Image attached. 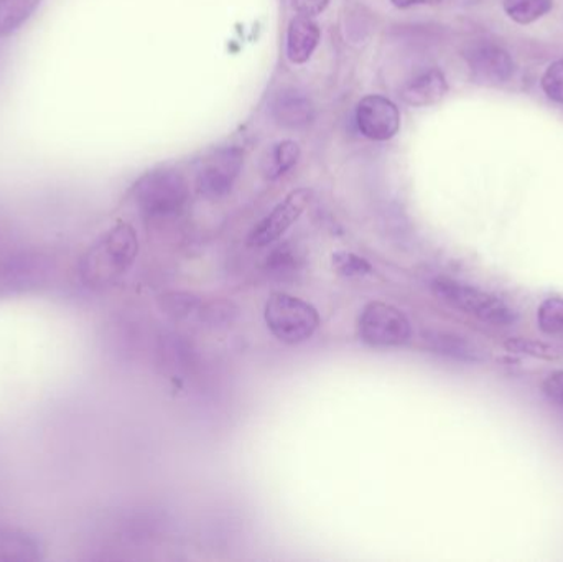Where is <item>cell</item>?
<instances>
[{"label":"cell","mask_w":563,"mask_h":562,"mask_svg":"<svg viewBox=\"0 0 563 562\" xmlns=\"http://www.w3.org/2000/svg\"><path fill=\"white\" fill-rule=\"evenodd\" d=\"M137 254L134 228L128 223L115 224L86 251L79 263V276L89 289H108L129 273Z\"/></svg>","instance_id":"1"},{"label":"cell","mask_w":563,"mask_h":562,"mask_svg":"<svg viewBox=\"0 0 563 562\" xmlns=\"http://www.w3.org/2000/svg\"><path fill=\"white\" fill-rule=\"evenodd\" d=\"M432 290L440 300L453 309L462 310L482 322L508 327L518 320V313L508 302L462 280L437 277L433 279Z\"/></svg>","instance_id":"2"},{"label":"cell","mask_w":563,"mask_h":562,"mask_svg":"<svg viewBox=\"0 0 563 562\" xmlns=\"http://www.w3.org/2000/svg\"><path fill=\"white\" fill-rule=\"evenodd\" d=\"M187 180L174 168H157L139 178L132 197L142 213L147 217H168L177 213L187 203Z\"/></svg>","instance_id":"3"},{"label":"cell","mask_w":563,"mask_h":562,"mask_svg":"<svg viewBox=\"0 0 563 562\" xmlns=\"http://www.w3.org/2000/svg\"><path fill=\"white\" fill-rule=\"evenodd\" d=\"M264 317L273 335L287 345L307 342L320 326V316L311 304L284 293L271 294Z\"/></svg>","instance_id":"4"},{"label":"cell","mask_w":563,"mask_h":562,"mask_svg":"<svg viewBox=\"0 0 563 562\" xmlns=\"http://www.w3.org/2000/svg\"><path fill=\"white\" fill-rule=\"evenodd\" d=\"M56 264L40 251H20L0 260V293L16 294L46 287L55 274Z\"/></svg>","instance_id":"5"},{"label":"cell","mask_w":563,"mask_h":562,"mask_svg":"<svg viewBox=\"0 0 563 562\" xmlns=\"http://www.w3.org/2000/svg\"><path fill=\"white\" fill-rule=\"evenodd\" d=\"M360 337L367 345L399 346L409 342L412 326L397 307L371 302L360 317Z\"/></svg>","instance_id":"6"},{"label":"cell","mask_w":563,"mask_h":562,"mask_svg":"<svg viewBox=\"0 0 563 562\" xmlns=\"http://www.w3.org/2000/svg\"><path fill=\"white\" fill-rule=\"evenodd\" d=\"M243 158V152L236 147L221 148L211 155L198 174V191L210 200L227 197L240 177Z\"/></svg>","instance_id":"7"},{"label":"cell","mask_w":563,"mask_h":562,"mask_svg":"<svg viewBox=\"0 0 563 562\" xmlns=\"http://www.w3.org/2000/svg\"><path fill=\"white\" fill-rule=\"evenodd\" d=\"M473 79L479 85L498 86L515 75V59L503 46L492 42H476L465 52Z\"/></svg>","instance_id":"8"},{"label":"cell","mask_w":563,"mask_h":562,"mask_svg":"<svg viewBox=\"0 0 563 562\" xmlns=\"http://www.w3.org/2000/svg\"><path fill=\"white\" fill-rule=\"evenodd\" d=\"M311 190L308 188H298V190L291 191L282 203L274 208L273 213L267 214L250 236V244L254 247L269 246V244L276 243L282 234L301 217L308 205H310Z\"/></svg>","instance_id":"9"},{"label":"cell","mask_w":563,"mask_h":562,"mask_svg":"<svg viewBox=\"0 0 563 562\" xmlns=\"http://www.w3.org/2000/svg\"><path fill=\"white\" fill-rule=\"evenodd\" d=\"M356 121L366 137L389 141L400 128L399 109L384 96H366L357 104Z\"/></svg>","instance_id":"10"},{"label":"cell","mask_w":563,"mask_h":562,"mask_svg":"<svg viewBox=\"0 0 563 562\" xmlns=\"http://www.w3.org/2000/svg\"><path fill=\"white\" fill-rule=\"evenodd\" d=\"M43 560V547L35 535L19 528L0 527V562Z\"/></svg>","instance_id":"11"},{"label":"cell","mask_w":563,"mask_h":562,"mask_svg":"<svg viewBox=\"0 0 563 562\" xmlns=\"http://www.w3.org/2000/svg\"><path fill=\"white\" fill-rule=\"evenodd\" d=\"M320 42V29L307 15H298L291 20L287 33V55L291 63L308 62Z\"/></svg>","instance_id":"12"},{"label":"cell","mask_w":563,"mask_h":562,"mask_svg":"<svg viewBox=\"0 0 563 562\" xmlns=\"http://www.w3.org/2000/svg\"><path fill=\"white\" fill-rule=\"evenodd\" d=\"M273 114L276 121L285 128H303L313 121L314 108L307 96L288 89L274 99Z\"/></svg>","instance_id":"13"},{"label":"cell","mask_w":563,"mask_h":562,"mask_svg":"<svg viewBox=\"0 0 563 562\" xmlns=\"http://www.w3.org/2000/svg\"><path fill=\"white\" fill-rule=\"evenodd\" d=\"M449 91L445 76L440 69H429V71L420 73L412 79L409 85L404 88L402 98L407 104L422 106L435 104Z\"/></svg>","instance_id":"14"},{"label":"cell","mask_w":563,"mask_h":562,"mask_svg":"<svg viewBox=\"0 0 563 562\" xmlns=\"http://www.w3.org/2000/svg\"><path fill=\"white\" fill-rule=\"evenodd\" d=\"M426 342L430 349L440 355L449 356L462 362H482L483 353L475 343L466 340L465 337L455 335L450 332L426 333Z\"/></svg>","instance_id":"15"},{"label":"cell","mask_w":563,"mask_h":562,"mask_svg":"<svg viewBox=\"0 0 563 562\" xmlns=\"http://www.w3.org/2000/svg\"><path fill=\"white\" fill-rule=\"evenodd\" d=\"M298 158H300V147H298L297 142H279L271 148L269 154L264 158L263 174L269 180H276V178L287 174L290 168H294Z\"/></svg>","instance_id":"16"},{"label":"cell","mask_w":563,"mask_h":562,"mask_svg":"<svg viewBox=\"0 0 563 562\" xmlns=\"http://www.w3.org/2000/svg\"><path fill=\"white\" fill-rule=\"evenodd\" d=\"M38 3L40 0H0V36L15 32Z\"/></svg>","instance_id":"17"},{"label":"cell","mask_w":563,"mask_h":562,"mask_svg":"<svg viewBox=\"0 0 563 562\" xmlns=\"http://www.w3.org/2000/svg\"><path fill=\"white\" fill-rule=\"evenodd\" d=\"M554 0H505V10L515 22L532 23L551 12Z\"/></svg>","instance_id":"18"},{"label":"cell","mask_w":563,"mask_h":562,"mask_svg":"<svg viewBox=\"0 0 563 562\" xmlns=\"http://www.w3.org/2000/svg\"><path fill=\"white\" fill-rule=\"evenodd\" d=\"M538 322L545 335L563 339V299L544 300L539 307Z\"/></svg>","instance_id":"19"},{"label":"cell","mask_w":563,"mask_h":562,"mask_svg":"<svg viewBox=\"0 0 563 562\" xmlns=\"http://www.w3.org/2000/svg\"><path fill=\"white\" fill-rule=\"evenodd\" d=\"M506 349L511 353H521V355L536 356V359L555 360L562 356L561 350L545 345V343L534 342V340L511 339L506 343Z\"/></svg>","instance_id":"20"},{"label":"cell","mask_w":563,"mask_h":562,"mask_svg":"<svg viewBox=\"0 0 563 562\" xmlns=\"http://www.w3.org/2000/svg\"><path fill=\"white\" fill-rule=\"evenodd\" d=\"M333 264L338 273L347 277L366 276L373 273V267L363 257L353 253H336L333 256Z\"/></svg>","instance_id":"21"},{"label":"cell","mask_w":563,"mask_h":562,"mask_svg":"<svg viewBox=\"0 0 563 562\" xmlns=\"http://www.w3.org/2000/svg\"><path fill=\"white\" fill-rule=\"evenodd\" d=\"M542 89L552 101L563 104V59L552 63L542 76Z\"/></svg>","instance_id":"22"},{"label":"cell","mask_w":563,"mask_h":562,"mask_svg":"<svg viewBox=\"0 0 563 562\" xmlns=\"http://www.w3.org/2000/svg\"><path fill=\"white\" fill-rule=\"evenodd\" d=\"M544 395L555 405L563 406V372H555L544 382Z\"/></svg>","instance_id":"23"},{"label":"cell","mask_w":563,"mask_h":562,"mask_svg":"<svg viewBox=\"0 0 563 562\" xmlns=\"http://www.w3.org/2000/svg\"><path fill=\"white\" fill-rule=\"evenodd\" d=\"M330 0H291V5L300 15L313 16L327 9Z\"/></svg>","instance_id":"24"},{"label":"cell","mask_w":563,"mask_h":562,"mask_svg":"<svg viewBox=\"0 0 563 562\" xmlns=\"http://www.w3.org/2000/svg\"><path fill=\"white\" fill-rule=\"evenodd\" d=\"M390 2L400 9H407V7L423 5V3H439L440 0H390Z\"/></svg>","instance_id":"25"}]
</instances>
